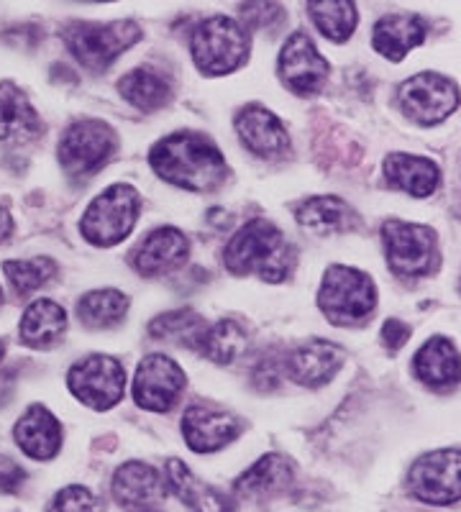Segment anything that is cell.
<instances>
[{
  "label": "cell",
  "instance_id": "cell-1",
  "mask_svg": "<svg viewBox=\"0 0 461 512\" xmlns=\"http://www.w3.org/2000/svg\"><path fill=\"white\" fill-rule=\"evenodd\" d=\"M149 164L162 180L187 192L218 190L228 175L218 146L193 131L159 139L149 154Z\"/></svg>",
  "mask_w": 461,
  "mask_h": 512
},
{
  "label": "cell",
  "instance_id": "cell-2",
  "mask_svg": "<svg viewBox=\"0 0 461 512\" xmlns=\"http://www.w3.org/2000/svg\"><path fill=\"white\" fill-rule=\"evenodd\" d=\"M223 264L231 274H257L267 282H282L290 277L295 264V249L285 241L275 223L254 218L246 223L223 251Z\"/></svg>",
  "mask_w": 461,
  "mask_h": 512
},
{
  "label": "cell",
  "instance_id": "cell-3",
  "mask_svg": "<svg viewBox=\"0 0 461 512\" xmlns=\"http://www.w3.org/2000/svg\"><path fill=\"white\" fill-rule=\"evenodd\" d=\"M72 57L90 72L108 70L126 49L141 39V29L134 21H113V24H90L70 21L59 31Z\"/></svg>",
  "mask_w": 461,
  "mask_h": 512
},
{
  "label": "cell",
  "instance_id": "cell-4",
  "mask_svg": "<svg viewBox=\"0 0 461 512\" xmlns=\"http://www.w3.org/2000/svg\"><path fill=\"white\" fill-rule=\"evenodd\" d=\"M318 305L333 326H362L377 308V287L369 274L336 264L323 277Z\"/></svg>",
  "mask_w": 461,
  "mask_h": 512
},
{
  "label": "cell",
  "instance_id": "cell-5",
  "mask_svg": "<svg viewBox=\"0 0 461 512\" xmlns=\"http://www.w3.org/2000/svg\"><path fill=\"white\" fill-rule=\"evenodd\" d=\"M116 149L118 134L106 121L82 118L65 128V134L57 144V159L59 167L65 169V175L88 180L111 162Z\"/></svg>",
  "mask_w": 461,
  "mask_h": 512
},
{
  "label": "cell",
  "instance_id": "cell-6",
  "mask_svg": "<svg viewBox=\"0 0 461 512\" xmlns=\"http://www.w3.org/2000/svg\"><path fill=\"white\" fill-rule=\"evenodd\" d=\"M190 52L203 75H228L249 57V36L234 18L211 16L193 31Z\"/></svg>",
  "mask_w": 461,
  "mask_h": 512
},
{
  "label": "cell",
  "instance_id": "cell-7",
  "mask_svg": "<svg viewBox=\"0 0 461 512\" xmlns=\"http://www.w3.org/2000/svg\"><path fill=\"white\" fill-rule=\"evenodd\" d=\"M382 244L387 264L397 277L418 280L438 269V239L433 228L390 218L382 226Z\"/></svg>",
  "mask_w": 461,
  "mask_h": 512
},
{
  "label": "cell",
  "instance_id": "cell-8",
  "mask_svg": "<svg viewBox=\"0 0 461 512\" xmlns=\"http://www.w3.org/2000/svg\"><path fill=\"white\" fill-rule=\"evenodd\" d=\"M139 221V192L131 185H113L82 213L80 233L93 246H113L134 231Z\"/></svg>",
  "mask_w": 461,
  "mask_h": 512
},
{
  "label": "cell",
  "instance_id": "cell-9",
  "mask_svg": "<svg viewBox=\"0 0 461 512\" xmlns=\"http://www.w3.org/2000/svg\"><path fill=\"white\" fill-rule=\"evenodd\" d=\"M405 489L413 500L431 507L456 505L461 500V451L438 448L413 461L405 477Z\"/></svg>",
  "mask_w": 461,
  "mask_h": 512
},
{
  "label": "cell",
  "instance_id": "cell-10",
  "mask_svg": "<svg viewBox=\"0 0 461 512\" xmlns=\"http://www.w3.org/2000/svg\"><path fill=\"white\" fill-rule=\"evenodd\" d=\"M67 387L82 405L93 410H111L121 402L126 374L113 356L90 354L72 364L67 372Z\"/></svg>",
  "mask_w": 461,
  "mask_h": 512
},
{
  "label": "cell",
  "instance_id": "cell-11",
  "mask_svg": "<svg viewBox=\"0 0 461 512\" xmlns=\"http://www.w3.org/2000/svg\"><path fill=\"white\" fill-rule=\"evenodd\" d=\"M397 98L410 121L421 126H436L456 111L459 88L438 72H418L400 85Z\"/></svg>",
  "mask_w": 461,
  "mask_h": 512
},
{
  "label": "cell",
  "instance_id": "cell-12",
  "mask_svg": "<svg viewBox=\"0 0 461 512\" xmlns=\"http://www.w3.org/2000/svg\"><path fill=\"white\" fill-rule=\"evenodd\" d=\"M185 390V372L175 359L149 354L139 361L134 377V400L149 413H167L177 405Z\"/></svg>",
  "mask_w": 461,
  "mask_h": 512
},
{
  "label": "cell",
  "instance_id": "cell-13",
  "mask_svg": "<svg viewBox=\"0 0 461 512\" xmlns=\"http://www.w3.org/2000/svg\"><path fill=\"white\" fill-rule=\"evenodd\" d=\"M241 433V420L211 402H193L182 415V436L195 454H213Z\"/></svg>",
  "mask_w": 461,
  "mask_h": 512
},
{
  "label": "cell",
  "instance_id": "cell-14",
  "mask_svg": "<svg viewBox=\"0 0 461 512\" xmlns=\"http://www.w3.org/2000/svg\"><path fill=\"white\" fill-rule=\"evenodd\" d=\"M277 64H280V77L287 90H292L295 95L321 93L323 82L328 77V62L303 31H295L285 41Z\"/></svg>",
  "mask_w": 461,
  "mask_h": 512
},
{
  "label": "cell",
  "instance_id": "cell-15",
  "mask_svg": "<svg viewBox=\"0 0 461 512\" xmlns=\"http://www.w3.org/2000/svg\"><path fill=\"white\" fill-rule=\"evenodd\" d=\"M62 438H65L62 423L39 402L29 405L13 425V443L21 448V454L41 464L57 459L62 451Z\"/></svg>",
  "mask_w": 461,
  "mask_h": 512
},
{
  "label": "cell",
  "instance_id": "cell-16",
  "mask_svg": "<svg viewBox=\"0 0 461 512\" xmlns=\"http://www.w3.org/2000/svg\"><path fill=\"white\" fill-rule=\"evenodd\" d=\"M236 131L239 139L251 154L262 159H282L290 154V136L282 126L280 118L272 111L262 108L259 103H251L241 108L236 116Z\"/></svg>",
  "mask_w": 461,
  "mask_h": 512
},
{
  "label": "cell",
  "instance_id": "cell-17",
  "mask_svg": "<svg viewBox=\"0 0 461 512\" xmlns=\"http://www.w3.org/2000/svg\"><path fill=\"white\" fill-rule=\"evenodd\" d=\"M190 254V244L182 231L172 226L146 233L144 239L131 251V264L141 277H162L180 267Z\"/></svg>",
  "mask_w": 461,
  "mask_h": 512
},
{
  "label": "cell",
  "instance_id": "cell-18",
  "mask_svg": "<svg viewBox=\"0 0 461 512\" xmlns=\"http://www.w3.org/2000/svg\"><path fill=\"white\" fill-rule=\"evenodd\" d=\"M344 349L323 338H313L308 344L298 346L285 361V372L292 382L303 387H321L331 382L344 367Z\"/></svg>",
  "mask_w": 461,
  "mask_h": 512
},
{
  "label": "cell",
  "instance_id": "cell-19",
  "mask_svg": "<svg viewBox=\"0 0 461 512\" xmlns=\"http://www.w3.org/2000/svg\"><path fill=\"white\" fill-rule=\"evenodd\" d=\"M44 131L39 113L16 82H0V144H29Z\"/></svg>",
  "mask_w": 461,
  "mask_h": 512
},
{
  "label": "cell",
  "instance_id": "cell-20",
  "mask_svg": "<svg viewBox=\"0 0 461 512\" xmlns=\"http://www.w3.org/2000/svg\"><path fill=\"white\" fill-rule=\"evenodd\" d=\"M167 497V482H162L154 466L144 461H126L113 474V500L123 507H154Z\"/></svg>",
  "mask_w": 461,
  "mask_h": 512
},
{
  "label": "cell",
  "instance_id": "cell-21",
  "mask_svg": "<svg viewBox=\"0 0 461 512\" xmlns=\"http://www.w3.org/2000/svg\"><path fill=\"white\" fill-rule=\"evenodd\" d=\"M67 331L65 308L49 297H36L34 303L26 305L21 323H18V341L29 349L47 351L62 341Z\"/></svg>",
  "mask_w": 461,
  "mask_h": 512
},
{
  "label": "cell",
  "instance_id": "cell-22",
  "mask_svg": "<svg viewBox=\"0 0 461 512\" xmlns=\"http://www.w3.org/2000/svg\"><path fill=\"white\" fill-rule=\"evenodd\" d=\"M428 36V24L415 13H387L372 31V47L382 57L400 62L410 49L421 47Z\"/></svg>",
  "mask_w": 461,
  "mask_h": 512
},
{
  "label": "cell",
  "instance_id": "cell-23",
  "mask_svg": "<svg viewBox=\"0 0 461 512\" xmlns=\"http://www.w3.org/2000/svg\"><path fill=\"white\" fill-rule=\"evenodd\" d=\"M413 372L433 390H454L461 382V354L449 338L433 336L415 354Z\"/></svg>",
  "mask_w": 461,
  "mask_h": 512
},
{
  "label": "cell",
  "instance_id": "cell-24",
  "mask_svg": "<svg viewBox=\"0 0 461 512\" xmlns=\"http://www.w3.org/2000/svg\"><path fill=\"white\" fill-rule=\"evenodd\" d=\"M298 223L310 233L331 236V233H349L362 226V218L349 203L333 195H318L298 205Z\"/></svg>",
  "mask_w": 461,
  "mask_h": 512
},
{
  "label": "cell",
  "instance_id": "cell-25",
  "mask_svg": "<svg viewBox=\"0 0 461 512\" xmlns=\"http://www.w3.org/2000/svg\"><path fill=\"white\" fill-rule=\"evenodd\" d=\"M385 180L390 187L408 192L413 198H428L441 182V169L426 157L395 152L385 159Z\"/></svg>",
  "mask_w": 461,
  "mask_h": 512
},
{
  "label": "cell",
  "instance_id": "cell-26",
  "mask_svg": "<svg viewBox=\"0 0 461 512\" xmlns=\"http://www.w3.org/2000/svg\"><path fill=\"white\" fill-rule=\"evenodd\" d=\"M167 487L193 512H234V502L221 489L195 477L180 459L167 461Z\"/></svg>",
  "mask_w": 461,
  "mask_h": 512
},
{
  "label": "cell",
  "instance_id": "cell-27",
  "mask_svg": "<svg viewBox=\"0 0 461 512\" xmlns=\"http://www.w3.org/2000/svg\"><path fill=\"white\" fill-rule=\"evenodd\" d=\"M118 93L123 100H129L136 111L157 113L172 100L170 77L162 75L152 67H136L118 80Z\"/></svg>",
  "mask_w": 461,
  "mask_h": 512
},
{
  "label": "cell",
  "instance_id": "cell-28",
  "mask_svg": "<svg viewBox=\"0 0 461 512\" xmlns=\"http://www.w3.org/2000/svg\"><path fill=\"white\" fill-rule=\"evenodd\" d=\"M292 484V464L280 454H267L251 464L239 479L234 489L241 497H269L277 495Z\"/></svg>",
  "mask_w": 461,
  "mask_h": 512
},
{
  "label": "cell",
  "instance_id": "cell-29",
  "mask_svg": "<svg viewBox=\"0 0 461 512\" xmlns=\"http://www.w3.org/2000/svg\"><path fill=\"white\" fill-rule=\"evenodd\" d=\"M246 346H249V336H246L244 326L236 323V320L226 318L205 328L195 349H198L205 359H211L213 364L228 367V364H234L236 359L244 356Z\"/></svg>",
  "mask_w": 461,
  "mask_h": 512
},
{
  "label": "cell",
  "instance_id": "cell-30",
  "mask_svg": "<svg viewBox=\"0 0 461 512\" xmlns=\"http://www.w3.org/2000/svg\"><path fill=\"white\" fill-rule=\"evenodd\" d=\"M126 310H129V297L118 290H95L77 300V318L82 326L93 331L121 323Z\"/></svg>",
  "mask_w": 461,
  "mask_h": 512
},
{
  "label": "cell",
  "instance_id": "cell-31",
  "mask_svg": "<svg viewBox=\"0 0 461 512\" xmlns=\"http://www.w3.org/2000/svg\"><path fill=\"white\" fill-rule=\"evenodd\" d=\"M308 16L316 29L336 44L349 39L356 29L354 0H308Z\"/></svg>",
  "mask_w": 461,
  "mask_h": 512
},
{
  "label": "cell",
  "instance_id": "cell-32",
  "mask_svg": "<svg viewBox=\"0 0 461 512\" xmlns=\"http://www.w3.org/2000/svg\"><path fill=\"white\" fill-rule=\"evenodd\" d=\"M59 267L52 256H31V259H8L3 274L18 297H29L57 277Z\"/></svg>",
  "mask_w": 461,
  "mask_h": 512
},
{
  "label": "cell",
  "instance_id": "cell-33",
  "mask_svg": "<svg viewBox=\"0 0 461 512\" xmlns=\"http://www.w3.org/2000/svg\"><path fill=\"white\" fill-rule=\"evenodd\" d=\"M205 328H208V323H205L195 310L187 308L164 313L149 323V333H152L154 338H159V341H172V344L180 346H190V349L198 346Z\"/></svg>",
  "mask_w": 461,
  "mask_h": 512
},
{
  "label": "cell",
  "instance_id": "cell-34",
  "mask_svg": "<svg viewBox=\"0 0 461 512\" xmlns=\"http://www.w3.org/2000/svg\"><path fill=\"white\" fill-rule=\"evenodd\" d=\"M239 16L249 31H275L285 24V8L277 0H244Z\"/></svg>",
  "mask_w": 461,
  "mask_h": 512
},
{
  "label": "cell",
  "instance_id": "cell-35",
  "mask_svg": "<svg viewBox=\"0 0 461 512\" xmlns=\"http://www.w3.org/2000/svg\"><path fill=\"white\" fill-rule=\"evenodd\" d=\"M47 512H100V500L82 484H67L52 497Z\"/></svg>",
  "mask_w": 461,
  "mask_h": 512
},
{
  "label": "cell",
  "instance_id": "cell-36",
  "mask_svg": "<svg viewBox=\"0 0 461 512\" xmlns=\"http://www.w3.org/2000/svg\"><path fill=\"white\" fill-rule=\"evenodd\" d=\"M282 369H285L282 359H277V356L272 354L264 356V359H259L257 364H254V369H251V384H254L259 392L277 390L282 379Z\"/></svg>",
  "mask_w": 461,
  "mask_h": 512
},
{
  "label": "cell",
  "instance_id": "cell-37",
  "mask_svg": "<svg viewBox=\"0 0 461 512\" xmlns=\"http://www.w3.org/2000/svg\"><path fill=\"white\" fill-rule=\"evenodd\" d=\"M26 479H29V474H26L24 466L11 456L0 454V495H18L24 489Z\"/></svg>",
  "mask_w": 461,
  "mask_h": 512
},
{
  "label": "cell",
  "instance_id": "cell-38",
  "mask_svg": "<svg viewBox=\"0 0 461 512\" xmlns=\"http://www.w3.org/2000/svg\"><path fill=\"white\" fill-rule=\"evenodd\" d=\"M408 338H410V328L405 326L403 320H397V318L385 320V326H382V344H385V349L390 351L403 349V346L408 344Z\"/></svg>",
  "mask_w": 461,
  "mask_h": 512
},
{
  "label": "cell",
  "instance_id": "cell-39",
  "mask_svg": "<svg viewBox=\"0 0 461 512\" xmlns=\"http://www.w3.org/2000/svg\"><path fill=\"white\" fill-rule=\"evenodd\" d=\"M13 384H16V379H13V372H0V408L6 405L8 400H11L13 395Z\"/></svg>",
  "mask_w": 461,
  "mask_h": 512
},
{
  "label": "cell",
  "instance_id": "cell-40",
  "mask_svg": "<svg viewBox=\"0 0 461 512\" xmlns=\"http://www.w3.org/2000/svg\"><path fill=\"white\" fill-rule=\"evenodd\" d=\"M13 228H16V223H13V216L8 213L6 208H0V244H6V241L11 239Z\"/></svg>",
  "mask_w": 461,
  "mask_h": 512
},
{
  "label": "cell",
  "instance_id": "cell-41",
  "mask_svg": "<svg viewBox=\"0 0 461 512\" xmlns=\"http://www.w3.org/2000/svg\"><path fill=\"white\" fill-rule=\"evenodd\" d=\"M3 356H6V344H3V338H0V361H3Z\"/></svg>",
  "mask_w": 461,
  "mask_h": 512
},
{
  "label": "cell",
  "instance_id": "cell-42",
  "mask_svg": "<svg viewBox=\"0 0 461 512\" xmlns=\"http://www.w3.org/2000/svg\"><path fill=\"white\" fill-rule=\"evenodd\" d=\"M134 512H159V510H152V507H144V510H134Z\"/></svg>",
  "mask_w": 461,
  "mask_h": 512
},
{
  "label": "cell",
  "instance_id": "cell-43",
  "mask_svg": "<svg viewBox=\"0 0 461 512\" xmlns=\"http://www.w3.org/2000/svg\"><path fill=\"white\" fill-rule=\"evenodd\" d=\"M90 3H111V0H90Z\"/></svg>",
  "mask_w": 461,
  "mask_h": 512
},
{
  "label": "cell",
  "instance_id": "cell-44",
  "mask_svg": "<svg viewBox=\"0 0 461 512\" xmlns=\"http://www.w3.org/2000/svg\"><path fill=\"white\" fill-rule=\"evenodd\" d=\"M0 303H3V287H0Z\"/></svg>",
  "mask_w": 461,
  "mask_h": 512
},
{
  "label": "cell",
  "instance_id": "cell-45",
  "mask_svg": "<svg viewBox=\"0 0 461 512\" xmlns=\"http://www.w3.org/2000/svg\"><path fill=\"white\" fill-rule=\"evenodd\" d=\"M459 290H461V282H459Z\"/></svg>",
  "mask_w": 461,
  "mask_h": 512
},
{
  "label": "cell",
  "instance_id": "cell-46",
  "mask_svg": "<svg viewBox=\"0 0 461 512\" xmlns=\"http://www.w3.org/2000/svg\"><path fill=\"white\" fill-rule=\"evenodd\" d=\"M459 216H461V210H459Z\"/></svg>",
  "mask_w": 461,
  "mask_h": 512
}]
</instances>
